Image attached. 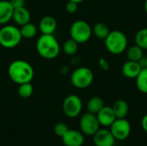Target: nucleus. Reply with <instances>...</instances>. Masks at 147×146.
Instances as JSON below:
<instances>
[{
    "label": "nucleus",
    "mask_w": 147,
    "mask_h": 146,
    "mask_svg": "<svg viewBox=\"0 0 147 146\" xmlns=\"http://www.w3.org/2000/svg\"><path fill=\"white\" fill-rule=\"evenodd\" d=\"M8 75L14 83L19 85L25 83H31L34 76V71L28 62L17 59L9 64Z\"/></svg>",
    "instance_id": "f257e3e1"
},
{
    "label": "nucleus",
    "mask_w": 147,
    "mask_h": 146,
    "mask_svg": "<svg viewBox=\"0 0 147 146\" xmlns=\"http://www.w3.org/2000/svg\"><path fill=\"white\" fill-rule=\"evenodd\" d=\"M38 54L46 59H53L60 52V46L53 34H41L36 41Z\"/></svg>",
    "instance_id": "f03ea898"
},
{
    "label": "nucleus",
    "mask_w": 147,
    "mask_h": 146,
    "mask_svg": "<svg viewBox=\"0 0 147 146\" xmlns=\"http://www.w3.org/2000/svg\"><path fill=\"white\" fill-rule=\"evenodd\" d=\"M20 28L16 26L5 24L0 28V45L7 49L17 46L22 41Z\"/></svg>",
    "instance_id": "7ed1b4c3"
},
{
    "label": "nucleus",
    "mask_w": 147,
    "mask_h": 146,
    "mask_svg": "<svg viewBox=\"0 0 147 146\" xmlns=\"http://www.w3.org/2000/svg\"><path fill=\"white\" fill-rule=\"evenodd\" d=\"M104 42L108 51L115 55L124 52L127 47V38L124 33L119 30L109 32Z\"/></svg>",
    "instance_id": "20e7f679"
},
{
    "label": "nucleus",
    "mask_w": 147,
    "mask_h": 146,
    "mask_svg": "<svg viewBox=\"0 0 147 146\" xmlns=\"http://www.w3.org/2000/svg\"><path fill=\"white\" fill-rule=\"evenodd\" d=\"M92 34V28L90 25L83 20L75 21L70 28L71 38L77 41L78 44L87 42Z\"/></svg>",
    "instance_id": "39448f33"
},
{
    "label": "nucleus",
    "mask_w": 147,
    "mask_h": 146,
    "mask_svg": "<svg viewBox=\"0 0 147 146\" xmlns=\"http://www.w3.org/2000/svg\"><path fill=\"white\" fill-rule=\"evenodd\" d=\"M94 80V73L88 67H78L71 75L72 85L78 89L88 88Z\"/></svg>",
    "instance_id": "423d86ee"
},
{
    "label": "nucleus",
    "mask_w": 147,
    "mask_h": 146,
    "mask_svg": "<svg viewBox=\"0 0 147 146\" xmlns=\"http://www.w3.org/2000/svg\"><path fill=\"white\" fill-rule=\"evenodd\" d=\"M83 102L81 98L77 95L67 96L62 104V109L65 116L69 118L78 117L82 111Z\"/></svg>",
    "instance_id": "0eeeda50"
},
{
    "label": "nucleus",
    "mask_w": 147,
    "mask_h": 146,
    "mask_svg": "<svg viewBox=\"0 0 147 146\" xmlns=\"http://www.w3.org/2000/svg\"><path fill=\"white\" fill-rule=\"evenodd\" d=\"M79 127L83 134L93 136L100 129V123L96 114L87 112L80 118Z\"/></svg>",
    "instance_id": "6e6552de"
},
{
    "label": "nucleus",
    "mask_w": 147,
    "mask_h": 146,
    "mask_svg": "<svg viewBox=\"0 0 147 146\" xmlns=\"http://www.w3.org/2000/svg\"><path fill=\"white\" fill-rule=\"evenodd\" d=\"M109 127L115 140H125L131 133V125L126 118L116 119Z\"/></svg>",
    "instance_id": "1a4fd4ad"
},
{
    "label": "nucleus",
    "mask_w": 147,
    "mask_h": 146,
    "mask_svg": "<svg viewBox=\"0 0 147 146\" xmlns=\"http://www.w3.org/2000/svg\"><path fill=\"white\" fill-rule=\"evenodd\" d=\"M93 140L96 146H114L115 139L111 133L110 130L99 129L94 135Z\"/></svg>",
    "instance_id": "9d476101"
},
{
    "label": "nucleus",
    "mask_w": 147,
    "mask_h": 146,
    "mask_svg": "<svg viewBox=\"0 0 147 146\" xmlns=\"http://www.w3.org/2000/svg\"><path fill=\"white\" fill-rule=\"evenodd\" d=\"M62 142L65 146H82L84 142V134L77 130L69 129L62 137Z\"/></svg>",
    "instance_id": "9b49d317"
},
{
    "label": "nucleus",
    "mask_w": 147,
    "mask_h": 146,
    "mask_svg": "<svg viewBox=\"0 0 147 146\" xmlns=\"http://www.w3.org/2000/svg\"><path fill=\"white\" fill-rule=\"evenodd\" d=\"M96 115L100 123V126H110L112 123L116 120L112 107L109 106H104Z\"/></svg>",
    "instance_id": "f8f14e48"
},
{
    "label": "nucleus",
    "mask_w": 147,
    "mask_h": 146,
    "mask_svg": "<svg viewBox=\"0 0 147 146\" xmlns=\"http://www.w3.org/2000/svg\"><path fill=\"white\" fill-rule=\"evenodd\" d=\"M141 69H142V66L140 65V62L127 60L122 65L121 71H122V74L124 75V77L129 79H134L138 77Z\"/></svg>",
    "instance_id": "ddd939ff"
},
{
    "label": "nucleus",
    "mask_w": 147,
    "mask_h": 146,
    "mask_svg": "<svg viewBox=\"0 0 147 146\" xmlns=\"http://www.w3.org/2000/svg\"><path fill=\"white\" fill-rule=\"evenodd\" d=\"M57 28L56 19L51 15H46L42 17L39 22L38 29L42 34H53Z\"/></svg>",
    "instance_id": "4468645a"
},
{
    "label": "nucleus",
    "mask_w": 147,
    "mask_h": 146,
    "mask_svg": "<svg viewBox=\"0 0 147 146\" xmlns=\"http://www.w3.org/2000/svg\"><path fill=\"white\" fill-rule=\"evenodd\" d=\"M14 8L9 1L0 0V25H5L12 20Z\"/></svg>",
    "instance_id": "2eb2a0df"
},
{
    "label": "nucleus",
    "mask_w": 147,
    "mask_h": 146,
    "mask_svg": "<svg viewBox=\"0 0 147 146\" xmlns=\"http://www.w3.org/2000/svg\"><path fill=\"white\" fill-rule=\"evenodd\" d=\"M30 19H31L30 12L24 6L14 9L12 20L15 22L16 24H17L19 26H22V25L29 22Z\"/></svg>",
    "instance_id": "dca6fc26"
},
{
    "label": "nucleus",
    "mask_w": 147,
    "mask_h": 146,
    "mask_svg": "<svg viewBox=\"0 0 147 146\" xmlns=\"http://www.w3.org/2000/svg\"><path fill=\"white\" fill-rule=\"evenodd\" d=\"M116 119H124L128 114L129 107L125 100H117L112 106Z\"/></svg>",
    "instance_id": "f3484780"
},
{
    "label": "nucleus",
    "mask_w": 147,
    "mask_h": 146,
    "mask_svg": "<svg viewBox=\"0 0 147 146\" xmlns=\"http://www.w3.org/2000/svg\"><path fill=\"white\" fill-rule=\"evenodd\" d=\"M103 107L104 102L99 96L91 97L87 102V111L93 114H96Z\"/></svg>",
    "instance_id": "a211bd4d"
},
{
    "label": "nucleus",
    "mask_w": 147,
    "mask_h": 146,
    "mask_svg": "<svg viewBox=\"0 0 147 146\" xmlns=\"http://www.w3.org/2000/svg\"><path fill=\"white\" fill-rule=\"evenodd\" d=\"M20 31H21V34H22V38L32 39V38H34L37 34L38 28L34 24H33V23H31L29 22L21 26Z\"/></svg>",
    "instance_id": "6ab92c4d"
},
{
    "label": "nucleus",
    "mask_w": 147,
    "mask_h": 146,
    "mask_svg": "<svg viewBox=\"0 0 147 146\" xmlns=\"http://www.w3.org/2000/svg\"><path fill=\"white\" fill-rule=\"evenodd\" d=\"M136 79L138 89L144 94H147V68H142Z\"/></svg>",
    "instance_id": "aec40b11"
},
{
    "label": "nucleus",
    "mask_w": 147,
    "mask_h": 146,
    "mask_svg": "<svg viewBox=\"0 0 147 146\" xmlns=\"http://www.w3.org/2000/svg\"><path fill=\"white\" fill-rule=\"evenodd\" d=\"M109 32V26L104 22H98L92 28V33H94L95 36L101 40H105Z\"/></svg>",
    "instance_id": "412c9836"
},
{
    "label": "nucleus",
    "mask_w": 147,
    "mask_h": 146,
    "mask_svg": "<svg viewBox=\"0 0 147 146\" xmlns=\"http://www.w3.org/2000/svg\"><path fill=\"white\" fill-rule=\"evenodd\" d=\"M127 55L128 60L140 62V59L144 57L143 56V49L140 46H139L138 45L132 46L127 49Z\"/></svg>",
    "instance_id": "4be33fe9"
},
{
    "label": "nucleus",
    "mask_w": 147,
    "mask_h": 146,
    "mask_svg": "<svg viewBox=\"0 0 147 146\" xmlns=\"http://www.w3.org/2000/svg\"><path fill=\"white\" fill-rule=\"evenodd\" d=\"M78 49V43L73 39H69L63 44V52L68 56H73L77 53Z\"/></svg>",
    "instance_id": "5701e85b"
},
{
    "label": "nucleus",
    "mask_w": 147,
    "mask_h": 146,
    "mask_svg": "<svg viewBox=\"0 0 147 146\" xmlns=\"http://www.w3.org/2000/svg\"><path fill=\"white\" fill-rule=\"evenodd\" d=\"M33 92H34V88L31 83H25L19 84L17 93L20 97L23 99L29 98L33 95Z\"/></svg>",
    "instance_id": "b1692460"
},
{
    "label": "nucleus",
    "mask_w": 147,
    "mask_h": 146,
    "mask_svg": "<svg viewBox=\"0 0 147 146\" xmlns=\"http://www.w3.org/2000/svg\"><path fill=\"white\" fill-rule=\"evenodd\" d=\"M136 45L140 46L143 50H147V28L139 30L135 35Z\"/></svg>",
    "instance_id": "393cba45"
},
{
    "label": "nucleus",
    "mask_w": 147,
    "mask_h": 146,
    "mask_svg": "<svg viewBox=\"0 0 147 146\" xmlns=\"http://www.w3.org/2000/svg\"><path fill=\"white\" fill-rule=\"evenodd\" d=\"M69 130L67 125L65 123H63V122H59V123H57L55 126H54V128H53V131L55 133V134L59 137H62L67 131Z\"/></svg>",
    "instance_id": "a878e982"
},
{
    "label": "nucleus",
    "mask_w": 147,
    "mask_h": 146,
    "mask_svg": "<svg viewBox=\"0 0 147 146\" xmlns=\"http://www.w3.org/2000/svg\"><path fill=\"white\" fill-rule=\"evenodd\" d=\"M78 3H74V2H72V1H69V2L66 3V5H65V9H66V11H67L68 13H71V14L75 13V12L78 10Z\"/></svg>",
    "instance_id": "bb28decb"
},
{
    "label": "nucleus",
    "mask_w": 147,
    "mask_h": 146,
    "mask_svg": "<svg viewBox=\"0 0 147 146\" xmlns=\"http://www.w3.org/2000/svg\"><path fill=\"white\" fill-rule=\"evenodd\" d=\"M98 64H99L100 68H101L102 71H109V68H110V65H109V61H108L106 59H104V58H100L99 60H98Z\"/></svg>",
    "instance_id": "cd10ccee"
},
{
    "label": "nucleus",
    "mask_w": 147,
    "mask_h": 146,
    "mask_svg": "<svg viewBox=\"0 0 147 146\" xmlns=\"http://www.w3.org/2000/svg\"><path fill=\"white\" fill-rule=\"evenodd\" d=\"M9 3L14 9L23 7L25 5V0H9Z\"/></svg>",
    "instance_id": "c85d7f7f"
},
{
    "label": "nucleus",
    "mask_w": 147,
    "mask_h": 146,
    "mask_svg": "<svg viewBox=\"0 0 147 146\" xmlns=\"http://www.w3.org/2000/svg\"><path fill=\"white\" fill-rule=\"evenodd\" d=\"M141 126H142V128L144 129L145 132L147 133V114L142 118V120H141Z\"/></svg>",
    "instance_id": "c756f323"
},
{
    "label": "nucleus",
    "mask_w": 147,
    "mask_h": 146,
    "mask_svg": "<svg viewBox=\"0 0 147 146\" xmlns=\"http://www.w3.org/2000/svg\"><path fill=\"white\" fill-rule=\"evenodd\" d=\"M140 65L142 66V68H147V58H142L141 59H140Z\"/></svg>",
    "instance_id": "7c9ffc66"
},
{
    "label": "nucleus",
    "mask_w": 147,
    "mask_h": 146,
    "mask_svg": "<svg viewBox=\"0 0 147 146\" xmlns=\"http://www.w3.org/2000/svg\"><path fill=\"white\" fill-rule=\"evenodd\" d=\"M68 71H69V67H67V66H63V67L60 69V72H61L62 74H64V75H65Z\"/></svg>",
    "instance_id": "2f4dec72"
},
{
    "label": "nucleus",
    "mask_w": 147,
    "mask_h": 146,
    "mask_svg": "<svg viewBox=\"0 0 147 146\" xmlns=\"http://www.w3.org/2000/svg\"><path fill=\"white\" fill-rule=\"evenodd\" d=\"M69 1H72V2H74V3H80L84 2V0H69Z\"/></svg>",
    "instance_id": "473e14b6"
},
{
    "label": "nucleus",
    "mask_w": 147,
    "mask_h": 146,
    "mask_svg": "<svg viewBox=\"0 0 147 146\" xmlns=\"http://www.w3.org/2000/svg\"><path fill=\"white\" fill-rule=\"evenodd\" d=\"M144 7H145V10H146V12L147 14V0H146V2H145Z\"/></svg>",
    "instance_id": "72a5a7b5"
},
{
    "label": "nucleus",
    "mask_w": 147,
    "mask_h": 146,
    "mask_svg": "<svg viewBox=\"0 0 147 146\" xmlns=\"http://www.w3.org/2000/svg\"><path fill=\"white\" fill-rule=\"evenodd\" d=\"M95 146H96V145H95Z\"/></svg>",
    "instance_id": "f704fd0d"
}]
</instances>
